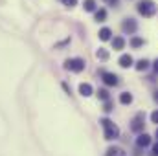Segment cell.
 Returning a JSON list of instances; mask_svg holds the SVG:
<instances>
[{
	"label": "cell",
	"instance_id": "obj_3",
	"mask_svg": "<svg viewBox=\"0 0 158 156\" xmlns=\"http://www.w3.org/2000/svg\"><path fill=\"white\" fill-rule=\"evenodd\" d=\"M64 68H66V70H70V72L79 74V72H83V70H85V61H83V59H79V57H76V59H68V61L64 63Z\"/></svg>",
	"mask_w": 158,
	"mask_h": 156
},
{
	"label": "cell",
	"instance_id": "obj_23",
	"mask_svg": "<svg viewBox=\"0 0 158 156\" xmlns=\"http://www.w3.org/2000/svg\"><path fill=\"white\" fill-rule=\"evenodd\" d=\"M153 156H158V143H155V147H153Z\"/></svg>",
	"mask_w": 158,
	"mask_h": 156
},
{
	"label": "cell",
	"instance_id": "obj_10",
	"mask_svg": "<svg viewBox=\"0 0 158 156\" xmlns=\"http://www.w3.org/2000/svg\"><path fill=\"white\" fill-rule=\"evenodd\" d=\"M119 103H121V105H131V103H132V96H131L129 92H123V94L119 96Z\"/></svg>",
	"mask_w": 158,
	"mask_h": 156
},
{
	"label": "cell",
	"instance_id": "obj_8",
	"mask_svg": "<svg viewBox=\"0 0 158 156\" xmlns=\"http://www.w3.org/2000/svg\"><path fill=\"white\" fill-rule=\"evenodd\" d=\"M136 30V22L132 20V18H127L125 22H123V31H129V33H132Z\"/></svg>",
	"mask_w": 158,
	"mask_h": 156
},
{
	"label": "cell",
	"instance_id": "obj_5",
	"mask_svg": "<svg viewBox=\"0 0 158 156\" xmlns=\"http://www.w3.org/2000/svg\"><path fill=\"white\" fill-rule=\"evenodd\" d=\"M149 143H151V136H149V134H145V132H143V134H140V136L136 138V145H138V147H147Z\"/></svg>",
	"mask_w": 158,
	"mask_h": 156
},
{
	"label": "cell",
	"instance_id": "obj_17",
	"mask_svg": "<svg viewBox=\"0 0 158 156\" xmlns=\"http://www.w3.org/2000/svg\"><path fill=\"white\" fill-rule=\"evenodd\" d=\"M96 57H98V59H101V61H105V59H109V53H107L103 48H99V50H98V53H96Z\"/></svg>",
	"mask_w": 158,
	"mask_h": 156
},
{
	"label": "cell",
	"instance_id": "obj_9",
	"mask_svg": "<svg viewBox=\"0 0 158 156\" xmlns=\"http://www.w3.org/2000/svg\"><path fill=\"white\" fill-rule=\"evenodd\" d=\"M132 64V57L129 55V53H125V55H121L119 57V66H123V68H129Z\"/></svg>",
	"mask_w": 158,
	"mask_h": 156
},
{
	"label": "cell",
	"instance_id": "obj_12",
	"mask_svg": "<svg viewBox=\"0 0 158 156\" xmlns=\"http://www.w3.org/2000/svg\"><path fill=\"white\" fill-rule=\"evenodd\" d=\"M110 35H112V31H110L109 28H103V30L99 31V39L101 40H109L110 39Z\"/></svg>",
	"mask_w": 158,
	"mask_h": 156
},
{
	"label": "cell",
	"instance_id": "obj_15",
	"mask_svg": "<svg viewBox=\"0 0 158 156\" xmlns=\"http://www.w3.org/2000/svg\"><path fill=\"white\" fill-rule=\"evenodd\" d=\"M98 97L103 99V101H109V92H107L105 88H99V90H98Z\"/></svg>",
	"mask_w": 158,
	"mask_h": 156
},
{
	"label": "cell",
	"instance_id": "obj_21",
	"mask_svg": "<svg viewBox=\"0 0 158 156\" xmlns=\"http://www.w3.org/2000/svg\"><path fill=\"white\" fill-rule=\"evenodd\" d=\"M151 121H153V123H156V125H158V110H155V112L151 114Z\"/></svg>",
	"mask_w": 158,
	"mask_h": 156
},
{
	"label": "cell",
	"instance_id": "obj_14",
	"mask_svg": "<svg viewBox=\"0 0 158 156\" xmlns=\"http://www.w3.org/2000/svg\"><path fill=\"white\" fill-rule=\"evenodd\" d=\"M147 66H149V61H147V59H142V61H138V64H136V70H140V72H142V70H145Z\"/></svg>",
	"mask_w": 158,
	"mask_h": 156
},
{
	"label": "cell",
	"instance_id": "obj_20",
	"mask_svg": "<svg viewBox=\"0 0 158 156\" xmlns=\"http://www.w3.org/2000/svg\"><path fill=\"white\" fill-rule=\"evenodd\" d=\"M63 4H64V6H68V7H72V6H76V4H77V0H63Z\"/></svg>",
	"mask_w": 158,
	"mask_h": 156
},
{
	"label": "cell",
	"instance_id": "obj_22",
	"mask_svg": "<svg viewBox=\"0 0 158 156\" xmlns=\"http://www.w3.org/2000/svg\"><path fill=\"white\" fill-rule=\"evenodd\" d=\"M103 110H105V112H110V110H112V103H110V101H107V103H105V107H103Z\"/></svg>",
	"mask_w": 158,
	"mask_h": 156
},
{
	"label": "cell",
	"instance_id": "obj_18",
	"mask_svg": "<svg viewBox=\"0 0 158 156\" xmlns=\"http://www.w3.org/2000/svg\"><path fill=\"white\" fill-rule=\"evenodd\" d=\"M94 7H96V2L94 0H85V9L86 11H94Z\"/></svg>",
	"mask_w": 158,
	"mask_h": 156
},
{
	"label": "cell",
	"instance_id": "obj_1",
	"mask_svg": "<svg viewBox=\"0 0 158 156\" xmlns=\"http://www.w3.org/2000/svg\"><path fill=\"white\" fill-rule=\"evenodd\" d=\"M99 123H101V127L105 129V140H116L119 136V129L110 121V119L105 117V119H101Z\"/></svg>",
	"mask_w": 158,
	"mask_h": 156
},
{
	"label": "cell",
	"instance_id": "obj_4",
	"mask_svg": "<svg viewBox=\"0 0 158 156\" xmlns=\"http://www.w3.org/2000/svg\"><path fill=\"white\" fill-rule=\"evenodd\" d=\"M145 121V117H143V112H138L134 119H132V123H131V130H134V132H142L143 130V123Z\"/></svg>",
	"mask_w": 158,
	"mask_h": 156
},
{
	"label": "cell",
	"instance_id": "obj_16",
	"mask_svg": "<svg viewBox=\"0 0 158 156\" xmlns=\"http://www.w3.org/2000/svg\"><path fill=\"white\" fill-rule=\"evenodd\" d=\"M119 154H121V151L118 147H109L107 149V156H119Z\"/></svg>",
	"mask_w": 158,
	"mask_h": 156
},
{
	"label": "cell",
	"instance_id": "obj_24",
	"mask_svg": "<svg viewBox=\"0 0 158 156\" xmlns=\"http://www.w3.org/2000/svg\"><path fill=\"white\" fill-rule=\"evenodd\" d=\"M155 72H156V74H158V59H156V61H155Z\"/></svg>",
	"mask_w": 158,
	"mask_h": 156
},
{
	"label": "cell",
	"instance_id": "obj_2",
	"mask_svg": "<svg viewBox=\"0 0 158 156\" xmlns=\"http://www.w3.org/2000/svg\"><path fill=\"white\" fill-rule=\"evenodd\" d=\"M138 11H140L143 17H153L155 11H156V6H155L151 0H142V2L138 4Z\"/></svg>",
	"mask_w": 158,
	"mask_h": 156
},
{
	"label": "cell",
	"instance_id": "obj_19",
	"mask_svg": "<svg viewBox=\"0 0 158 156\" xmlns=\"http://www.w3.org/2000/svg\"><path fill=\"white\" fill-rule=\"evenodd\" d=\"M131 44H132V46H134V48H140V46H142V44H143V40L140 39V37H134V39L131 40Z\"/></svg>",
	"mask_w": 158,
	"mask_h": 156
},
{
	"label": "cell",
	"instance_id": "obj_11",
	"mask_svg": "<svg viewBox=\"0 0 158 156\" xmlns=\"http://www.w3.org/2000/svg\"><path fill=\"white\" fill-rule=\"evenodd\" d=\"M112 46H114V50H123V46H125L123 37H114L112 39Z\"/></svg>",
	"mask_w": 158,
	"mask_h": 156
},
{
	"label": "cell",
	"instance_id": "obj_13",
	"mask_svg": "<svg viewBox=\"0 0 158 156\" xmlns=\"http://www.w3.org/2000/svg\"><path fill=\"white\" fill-rule=\"evenodd\" d=\"M105 18H107V11H105V9H98V11H96V20H98V22H103Z\"/></svg>",
	"mask_w": 158,
	"mask_h": 156
},
{
	"label": "cell",
	"instance_id": "obj_6",
	"mask_svg": "<svg viewBox=\"0 0 158 156\" xmlns=\"http://www.w3.org/2000/svg\"><path fill=\"white\" fill-rule=\"evenodd\" d=\"M103 81H105V84H109V86H116V84H118V77H116L114 74H109V72L103 74Z\"/></svg>",
	"mask_w": 158,
	"mask_h": 156
},
{
	"label": "cell",
	"instance_id": "obj_25",
	"mask_svg": "<svg viewBox=\"0 0 158 156\" xmlns=\"http://www.w3.org/2000/svg\"><path fill=\"white\" fill-rule=\"evenodd\" d=\"M155 101H156V103H158V90H156V92H155Z\"/></svg>",
	"mask_w": 158,
	"mask_h": 156
},
{
	"label": "cell",
	"instance_id": "obj_7",
	"mask_svg": "<svg viewBox=\"0 0 158 156\" xmlns=\"http://www.w3.org/2000/svg\"><path fill=\"white\" fill-rule=\"evenodd\" d=\"M79 94L85 96V97L92 96V86H90L88 83H81V84H79Z\"/></svg>",
	"mask_w": 158,
	"mask_h": 156
},
{
	"label": "cell",
	"instance_id": "obj_26",
	"mask_svg": "<svg viewBox=\"0 0 158 156\" xmlns=\"http://www.w3.org/2000/svg\"><path fill=\"white\" fill-rule=\"evenodd\" d=\"M156 138H158V129H156Z\"/></svg>",
	"mask_w": 158,
	"mask_h": 156
}]
</instances>
